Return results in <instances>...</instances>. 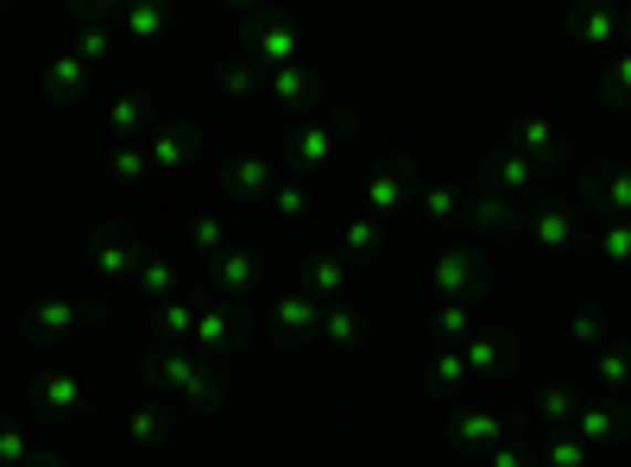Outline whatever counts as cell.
Wrapping results in <instances>:
<instances>
[{
  "instance_id": "6",
  "label": "cell",
  "mask_w": 631,
  "mask_h": 467,
  "mask_svg": "<svg viewBox=\"0 0 631 467\" xmlns=\"http://www.w3.org/2000/svg\"><path fill=\"white\" fill-rule=\"evenodd\" d=\"M612 197H619V209L631 202V171H619V178H612Z\"/></svg>"
},
{
  "instance_id": "4",
  "label": "cell",
  "mask_w": 631,
  "mask_h": 467,
  "mask_svg": "<svg viewBox=\"0 0 631 467\" xmlns=\"http://www.w3.org/2000/svg\"><path fill=\"white\" fill-rule=\"evenodd\" d=\"M221 272H228V285H246V278H253V259H228Z\"/></svg>"
},
{
  "instance_id": "8",
  "label": "cell",
  "mask_w": 631,
  "mask_h": 467,
  "mask_svg": "<svg viewBox=\"0 0 631 467\" xmlns=\"http://www.w3.org/2000/svg\"><path fill=\"white\" fill-rule=\"evenodd\" d=\"M612 253H619V259H631V227H619V234H612Z\"/></svg>"
},
{
  "instance_id": "7",
  "label": "cell",
  "mask_w": 631,
  "mask_h": 467,
  "mask_svg": "<svg viewBox=\"0 0 631 467\" xmlns=\"http://www.w3.org/2000/svg\"><path fill=\"white\" fill-rule=\"evenodd\" d=\"M20 448H25L20 436H0V461H20Z\"/></svg>"
},
{
  "instance_id": "3",
  "label": "cell",
  "mask_w": 631,
  "mask_h": 467,
  "mask_svg": "<svg viewBox=\"0 0 631 467\" xmlns=\"http://www.w3.org/2000/svg\"><path fill=\"white\" fill-rule=\"evenodd\" d=\"M240 183H246V190H260V183H265V164H260V158H246V164H240Z\"/></svg>"
},
{
  "instance_id": "5",
  "label": "cell",
  "mask_w": 631,
  "mask_h": 467,
  "mask_svg": "<svg viewBox=\"0 0 631 467\" xmlns=\"http://www.w3.org/2000/svg\"><path fill=\"white\" fill-rule=\"evenodd\" d=\"M284 322H291V329H297V322H309V304H304V297H291V304H284Z\"/></svg>"
},
{
  "instance_id": "1",
  "label": "cell",
  "mask_w": 631,
  "mask_h": 467,
  "mask_svg": "<svg viewBox=\"0 0 631 467\" xmlns=\"http://www.w3.org/2000/svg\"><path fill=\"white\" fill-rule=\"evenodd\" d=\"M39 399H51V404H70V399H76V385H70V379H39Z\"/></svg>"
},
{
  "instance_id": "2",
  "label": "cell",
  "mask_w": 631,
  "mask_h": 467,
  "mask_svg": "<svg viewBox=\"0 0 631 467\" xmlns=\"http://www.w3.org/2000/svg\"><path fill=\"white\" fill-rule=\"evenodd\" d=\"M461 436H467V443H493V436H499V423L474 417V423H461Z\"/></svg>"
}]
</instances>
